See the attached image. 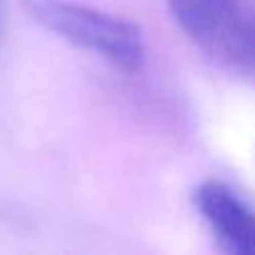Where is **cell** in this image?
Listing matches in <instances>:
<instances>
[{"label": "cell", "mask_w": 255, "mask_h": 255, "mask_svg": "<svg viewBox=\"0 0 255 255\" xmlns=\"http://www.w3.org/2000/svg\"><path fill=\"white\" fill-rule=\"evenodd\" d=\"M195 205L218 245L230 255H255V210L230 185L208 180L195 190Z\"/></svg>", "instance_id": "cell-3"}, {"label": "cell", "mask_w": 255, "mask_h": 255, "mask_svg": "<svg viewBox=\"0 0 255 255\" xmlns=\"http://www.w3.org/2000/svg\"><path fill=\"white\" fill-rule=\"evenodd\" d=\"M25 10L58 38L100 55L120 70H138L145 60L140 28L125 18L75 0H25Z\"/></svg>", "instance_id": "cell-1"}, {"label": "cell", "mask_w": 255, "mask_h": 255, "mask_svg": "<svg viewBox=\"0 0 255 255\" xmlns=\"http://www.w3.org/2000/svg\"><path fill=\"white\" fill-rule=\"evenodd\" d=\"M180 30L223 68L255 75V0H168Z\"/></svg>", "instance_id": "cell-2"}]
</instances>
